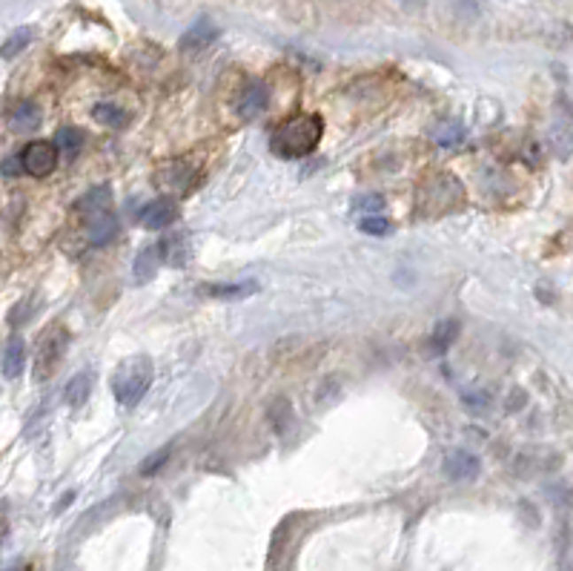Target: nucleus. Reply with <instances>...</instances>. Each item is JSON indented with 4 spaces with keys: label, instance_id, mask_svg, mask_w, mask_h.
<instances>
[{
    "label": "nucleus",
    "instance_id": "obj_14",
    "mask_svg": "<svg viewBox=\"0 0 573 571\" xmlns=\"http://www.w3.org/2000/svg\"><path fill=\"white\" fill-rule=\"evenodd\" d=\"M215 38H218V29L204 18V20L195 23L184 38H181V46H184V50H204V46H210Z\"/></svg>",
    "mask_w": 573,
    "mask_h": 571
},
{
    "label": "nucleus",
    "instance_id": "obj_2",
    "mask_svg": "<svg viewBox=\"0 0 573 571\" xmlns=\"http://www.w3.org/2000/svg\"><path fill=\"white\" fill-rule=\"evenodd\" d=\"M152 385V364L146 356L127 359L112 376V394L120 405H136Z\"/></svg>",
    "mask_w": 573,
    "mask_h": 571
},
{
    "label": "nucleus",
    "instance_id": "obj_16",
    "mask_svg": "<svg viewBox=\"0 0 573 571\" xmlns=\"http://www.w3.org/2000/svg\"><path fill=\"white\" fill-rule=\"evenodd\" d=\"M23 362H27V345H23V339H9V345L4 350V373L9 379L20 376Z\"/></svg>",
    "mask_w": 573,
    "mask_h": 571
},
{
    "label": "nucleus",
    "instance_id": "obj_23",
    "mask_svg": "<svg viewBox=\"0 0 573 571\" xmlns=\"http://www.w3.org/2000/svg\"><path fill=\"white\" fill-rule=\"evenodd\" d=\"M29 41H32V29L23 27V29H18V32L12 35V38L4 43V50H0V55H4V58H15L18 52L27 50V43H29Z\"/></svg>",
    "mask_w": 573,
    "mask_h": 571
},
{
    "label": "nucleus",
    "instance_id": "obj_4",
    "mask_svg": "<svg viewBox=\"0 0 573 571\" xmlns=\"http://www.w3.org/2000/svg\"><path fill=\"white\" fill-rule=\"evenodd\" d=\"M64 354H66V331L64 327H52V331L41 339L38 359H35V368H38L35 376H38V379H49V376L58 371Z\"/></svg>",
    "mask_w": 573,
    "mask_h": 571
},
{
    "label": "nucleus",
    "instance_id": "obj_24",
    "mask_svg": "<svg viewBox=\"0 0 573 571\" xmlns=\"http://www.w3.org/2000/svg\"><path fill=\"white\" fill-rule=\"evenodd\" d=\"M352 210H359V213H379V210H384V196H379V192H364V196L352 199Z\"/></svg>",
    "mask_w": 573,
    "mask_h": 571
},
{
    "label": "nucleus",
    "instance_id": "obj_29",
    "mask_svg": "<svg viewBox=\"0 0 573 571\" xmlns=\"http://www.w3.org/2000/svg\"><path fill=\"white\" fill-rule=\"evenodd\" d=\"M9 571H27V568H23V566H15V568H9Z\"/></svg>",
    "mask_w": 573,
    "mask_h": 571
},
{
    "label": "nucleus",
    "instance_id": "obj_17",
    "mask_svg": "<svg viewBox=\"0 0 573 571\" xmlns=\"http://www.w3.org/2000/svg\"><path fill=\"white\" fill-rule=\"evenodd\" d=\"M255 290H259V285H255V282H238V285H206L204 293L213 296V299L229 301V299H244V296H250V293H255Z\"/></svg>",
    "mask_w": 573,
    "mask_h": 571
},
{
    "label": "nucleus",
    "instance_id": "obj_19",
    "mask_svg": "<svg viewBox=\"0 0 573 571\" xmlns=\"http://www.w3.org/2000/svg\"><path fill=\"white\" fill-rule=\"evenodd\" d=\"M158 262H161V253H158V245H150V247H143V250L138 253V259H136V278H138L141 285L150 282V278H155Z\"/></svg>",
    "mask_w": 573,
    "mask_h": 571
},
{
    "label": "nucleus",
    "instance_id": "obj_21",
    "mask_svg": "<svg viewBox=\"0 0 573 571\" xmlns=\"http://www.w3.org/2000/svg\"><path fill=\"white\" fill-rule=\"evenodd\" d=\"M55 147H58V153H64V155H78L81 153V147H83V132L81 129H75V127H64V129H58V136H55Z\"/></svg>",
    "mask_w": 573,
    "mask_h": 571
},
{
    "label": "nucleus",
    "instance_id": "obj_27",
    "mask_svg": "<svg viewBox=\"0 0 573 571\" xmlns=\"http://www.w3.org/2000/svg\"><path fill=\"white\" fill-rule=\"evenodd\" d=\"M450 4H453V9L468 20H473L482 12V0H450Z\"/></svg>",
    "mask_w": 573,
    "mask_h": 571
},
{
    "label": "nucleus",
    "instance_id": "obj_25",
    "mask_svg": "<svg viewBox=\"0 0 573 571\" xmlns=\"http://www.w3.org/2000/svg\"><path fill=\"white\" fill-rule=\"evenodd\" d=\"M359 230H361V233H368V236H387L390 230H393V224H390L387 218H382V215H370V218H361Z\"/></svg>",
    "mask_w": 573,
    "mask_h": 571
},
{
    "label": "nucleus",
    "instance_id": "obj_11",
    "mask_svg": "<svg viewBox=\"0 0 573 571\" xmlns=\"http://www.w3.org/2000/svg\"><path fill=\"white\" fill-rule=\"evenodd\" d=\"M158 181H161L166 190H184L195 181V169L184 161H173L158 173Z\"/></svg>",
    "mask_w": 573,
    "mask_h": 571
},
{
    "label": "nucleus",
    "instance_id": "obj_5",
    "mask_svg": "<svg viewBox=\"0 0 573 571\" xmlns=\"http://www.w3.org/2000/svg\"><path fill=\"white\" fill-rule=\"evenodd\" d=\"M20 167L27 169L29 176L43 178L58 167V147L52 141H29L20 153Z\"/></svg>",
    "mask_w": 573,
    "mask_h": 571
},
{
    "label": "nucleus",
    "instance_id": "obj_15",
    "mask_svg": "<svg viewBox=\"0 0 573 571\" xmlns=\"http://www.w3.org/2000/svg\"><path fill=\"white\" fill-rule=\"evenodd\" d=\"M92 118L97 121V124L109 127V129H124V127L129 124V115L124 113V109L115 106V104H109V101H104V104H95V109H92Z\"/></svg>",
    "mask_w": 573,
    "mask_h": 571
},
{
    "label": "nucleus",
    "instance_id": "obj_28",
    "mask_svg": "<svg viewBox=\"0 0 573 571\" xmlns=\"http://www.w3.org/2000/svg\"><path fill=\"white\" fill-rule=\"evenodd\" d=\"M401 4H405V6H419L422 0H401Z\"/></svg>",
    "mask_w": 573,
    "mask_h": 571
},
{
    "label": "nucleus",
    "instance_id": "obj_18",
    "mask_svg": "<svg viewBox=\"0 0 573 571\" xmlns=\"http://www.w3.org/2000/svg\"><path fill=\"white\" fill-rule=\"evenodd\" d=\"M433 138L438 147H459L461 141H465V127H461V121H442L436 129H433Z\"/></svg>",
    "mask_w": 573,
    "mask_h": 571
},
{
    "label": "nucleus",
    "instance_id": "obj_3",
    "mask_svg": "<svg viewBox=\"0 0 573 571\" xmlns=\"http://www.w3.org/2000/svg\"><path fill=\"white\" fill-rule=\"evenodd\" d=\"M465 201V190H461L459 178L453 176H433L419 190V210L424 215H438L456 210Z\"/></svg>",
    "mask_w": 573,
    "mask_h": 571
},
{
    "label": "nucleus",
    "instance_id": "obj_9",
    "mask_svg": "<svg viewBox=\"0 0 573 571\" xmlns=\"http://www.w3.org/2000/svg\"><path fill=\"white\" fill-rule=\"evenodd\" d=\"M118 233V218L112 213H97L92 218H87V239L92 247H104L115 239Z\"/></svg>",
    "mask_w": 573,
    "mask_h": 571
},
{
    "label": "nucleus",
    "instance_id": "obj_1",
    "mask_svg": "<svg viewBox=\"0 0 573 571\" xmlns=\"http://www.w3.org/2000/svg\"><path fill=\"white\" fill-rule=\"evenodd\" d=\"M321 132H324V124H321L319 115L301 113V115H292L284 121V124L275 127L270 147L275 155H282V158H304L319 147Z\"/></svg>",
    "mask_w": 573,
    "mask_h": 571
},
{
    "label": "nucleus",
    "instance_id": "obj_7",
    "mask_svg": "<svg viewBox=\"0 0 573 571\" xmlns=\"http://www.w3.org/2000/svg\"><path fill=\"white\" fill-rule=\"evenodd\" d=\"M267 106H270V92H267L264 83L255 81V83H250V87L241 92V98H238V115L247 118V121H252V118L264 115Z\"/></svg>",
    "mask_w": 573,
    "mask_h": 571
},
{
    "label": "nucleus",
    "instance_id": "obj_6",
    "mask_svg": "<svg viewBox=\"0 0 573 571\" xmlns=\"http://www.w3.org/2000/svg\"><path fill=\"white\" fill-rule=\"evenodd\" d=\"M178 218V204L173 199H155L141 210V224L146 230H164Z\"/></svg>",
    "mask_w": 573,
    "mask_h": 571
},
{
    "label": "nucleus",
    "instance_id": "obj_22",
    "mask_svg": "<svg viewBox=\"0 0 573 571\" xmlns=\"http://www.w3.org/2000/svg\"><path fill=\"white\" fill-rule=\"evenodd\" d=\"M456 336H459V322H453V319L438 322L436 331H433V336H430V345H433L436 354H445V350H447L450 345H453Z\"/></svg>",
    "mask_w": 573,
    "mask_h": 571
},
{
    "label": "nucleus",
    "instance_id": "obj_12",
    "mask_svg": "<svg viewBox=\"0 0 573 571\" xmlns=\"http://www.w3.org/2000/svg\"><path fill=\"white\" fill-rule=\"evenodd\" d=\"M109 204H112V190L109 187H92L87 196H83L78 204H75V210L83 213L87 218L97 215V213H106L109 210Z\"/></svg>",
    "mask_w": 573,
    "mask_h": 571
},
{
    "label": "nucleus",
    "instance_id": "obj_13",
    "mask_svg": "<svg viewBox=\"0 0 573 571\" xmlns=\"http://www.w3.org/2000/svg\"><path fill=\"white\" fill-rule=\"evenodd\" d=\"M158 253H161V259L166 264H187V256H190V247H187V236H181V233H173V236H166L161 239V245H158Z\"/></svg>",
    "mask_w": 573,
    "mask_h": 571
},
{
    "label": "nucleus",
    "instance_id": "obj_26",
    "mask_svg": "<svg viewBox=\"0 0 573 571\" xmlns=\"http://www.w3.org/2000/svg\"><path fill=\"white\" fill-rule=\"evenodd\" d=\"M169 454H173V448L166 445V448H161V451H158V454L146 457V459H143V465H141V473H155L158 468H164V463L169 459Z\"/></svg>",
    "mask_w": 573,
    "mask_h": 571
},
{
    "label": "nucleus",
    "instance_id": "obj_8",
    "mask_svg": "<svg viewBox=\"0 0 573 571\" xmlns=\"http://www.w3.org/2000/svg\"><path fill=\"white\" fill-rule=\"evenodd\" d=\"M445 473L453 482H468L479 473V459L468 451H461V448H456V451H450L445 457Z\"/></svg>",
    "mask_w": 573,
    "mask_h": 571
},
{
    "label": "nucleus",
    "instance_id": "obj_20",
    "mask_svg": "<svg viewBox=\"0 0 573 571\" xmlns=\"http://www.w3.org/2000/svg\"><path fill=\"white\" fill-rule=\"evenodd\" d=\"M89 387H92V376H89V373H78V376H72L69 385H66V391H64L66 405H72V408H81L83 403H87V396H89Z\"/></svg>",
    "mask_w": 573,
    "mask_h": 571
},
{
    "label": "nucleus",
    "instance_id": "obj_10",
    "mask_svg": "<svg viewBox=\"0 0 573 571\" xmlns=\"http://www.w3.org/2000/svg\"><path fill=\"white\" fill-rule=\"evenodd\" d=\"M9 124L15 132H35L41 127V106L35 101H20L15 109H12Z\"/></svg>",
    "mask_w": 573,
    "mask_h": 571
}]
</instances>
